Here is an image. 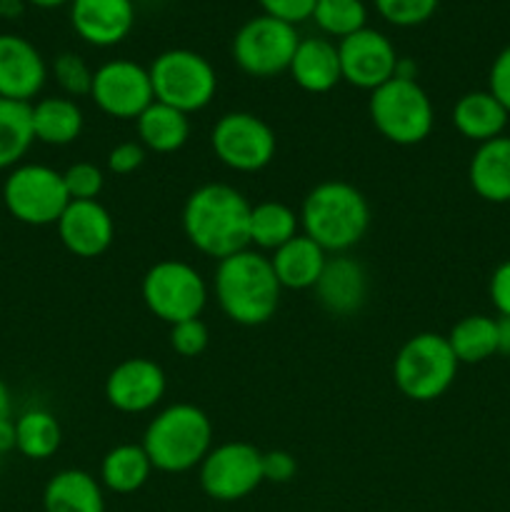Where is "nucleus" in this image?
Wrapping results in <instances>:
<instances>
[{
    "instance_id": "5701e85b",
    "label": "nucleus",
    "mask_w": 510,
    "mask_h": 512,
    "mask_svg": "<svg viewBox=\"0 0 510 512\" xmlns=\"http://www.w3.org/2000/svg\"><path fill=\"white\" fill-rule=\"evenodd\" d=\"M45 512H105L103 485L90 473L68 468L55 473L43 490Z\"/></svg>"
},
{
    "instance_id": "a18cd8bd",
    "label": "nucleus",
    "mask_w": 510,
    "mask_h": 512,
    "mask_svg": "<svg viewBox=\"0 0 510 512\" xmlns=\"http://www.w3.org/2000/svg\"><path fill=\"white\" fill-rule=\"evenodd\" d=\"M3 420H10V390L5 380L0 378V423Z\"/></svg>"
},
{
    "instance_id": "f8f14e48",
    "label": "nucleus",
    "mask_w": 510,
    "mask_h": 512,
    "mask_svg": "<svg viewBox=\"0 0 510 512\" xmlns=\"http://www.w3.org/2000/svg\"><path fill=\"white\" fill-rule=\"evenodd\" d=\"M200 488L208 498L218 503H235L265 483L263 453L250 443H223L210 448L203 463L198 465Z\"/></svg>"
},
{
    "instance_id": "4be33fe9",
    "label": "nucleus",
    "mask_w": 510,
    "mask_h": 512,
    "mask_svg": "<svg viewBox=\"0 0 510 512\" xmlns=\"http://www.w3.org/2000/svg\"><path fill=\"white\" fill-rule=\"evenodd\" d=\"M325 263H328V253L303 233H298L270 255V265H273L280 288L288 290L315 288Z\"/></svg>"
},
{
    "instance_id": "f257e3e1",
    "label": "nucleus",
    "mask_w": 510,
    "mask_h": 512,
    "mask_svg": "<svg viewBox=\"0 0 510 512\" xmlns=\"http://www.w3.org/2000/svg\"><path fill=\"white\" fill-rule=\"evenodd\" d=\"M250 210L253 205L233 185H200L185 200L183 233L208 258H230L250 245Z\"/></svg>"
},
{
    "instance_id": "c9c22d12",
    "label": "nucleus",
    "mask_w": 510,
    "mask_h": 512,
    "mask_svg": "<svg viewBox=\"0 0 510 512\" xmlns=\"http://www.w3.org/2000/svg\"><path fill=\"white\" fill-rule=\"evenodd\" d=\"M208 340V325L200 318H190L183 320V323L170 325V345H173V350L180 358H195V355H200L208 348Z\"/></svg>"
},
{
    "instance_id": "dca6fc26",
    "label": "nucleus",
    "mask_w": 510,
    "mask_h": 512,
    "mask_svg": "<svg viewBox=\"0 0 510 512\" xmlns=\"http://www.w3.org/2000/svg\"><path fill=\"white\" fill-rule=\"evenodd\" d=\"M48 63L28 38L0 33V98L33 103L45 88Z\"/></svg>"
},
{
    "instance_id": "f3484780",
    "label": "nucleus",
    "mask_w": 510,
    "mask_h": 512,
    "mask_svg": "<svg viewBox=\"0 0 510 512\" xmlns=\"http://www.w3.org/2000/svg\"><path fill=\"white\" fill-rule=\"evenodd\" d=\"M55 228L60 243L78 258H98L115 238L113 218L98 200H70Z\"/></svg>"
},
{
    "instance_id": "37998d69",
    "label": "nucleus",
    "mask_w": 510,
    "mask_h": 512,
    "mask_svg": "<svg viewBox=\"0 0 510 512\" xmlns=\"http://www.w3.org/2000/svg\"><path fill=\"white\" fill-rule=\"evenodd\" d=\"M498 355L510 358V318H498Z\"/></svg>"
},
{
    "instance_id": "bb28decb",
    "label": "nucleus",
    "mask_w": 510,
    "mask_h": 512,
    "mask_svg": "<svg viewBox=\"0 0 510 512\" xmlns=\"http://www.w3.org/2000/svg\"><path fill=\"white\" fill-rule=\"evenodd\" d=\"M153 463H150L148 453L143 445L125 443L118 448L108 450L100 463V483L118 495L138 493L145 483H148L150 473H153Z\"/></svg>"
},
{
    "instance_id": "1a4fd4ad",
    "label": "nucleus",
    "mask_w": 510,
    "mask_h": 512,
    "mask_svg": "<svg viewBox=\"0 0 510 512\" xmlns=\"http://www.w3.org/2000/svg\"><path fill=\"white\" fill-rule=\"evenodd\" d=\"M143 300L155 318L175 325L200 318L208 303V285L193 265L183 260H160L145 273Z\"/></svg>"
},
{
    "instance_id": "49530a36",
    "label": "nucleus",
    "mask_w": 510,
    "mask_h": 512,
    "mask_svg": "<svg viewBox=\"0 0 510 512\" xmlns=\"http://www.w3.org/2000/svg\"><path fill=\"white\" fill-rule=\"evenodd\" d=\"M25 3L35 5V8L53 10V8H63V5H70V0H25Z\"/></svg>"
},
{
    "instance_id": "423d86ee",
    "label": "nucleus",
    "mask_w": 510,
    "mask_h": 512,
    "mask_svg": "<svg viewBox=\"0 0 510 512\" xmlns=\"http://www.w3.org/2000/svg\"><path fill=\"white\" fill-rule=\"evenodd\" d=\"M368 113L375 130L395 145H418L435 123L433 103L418 80L390 78L370 93Z\"/></svg>"
},
{
    "instance_id": "ddd939ff",
    "label": "nucleus",
    "mask_w": 510,
    "mask_h": 512,
    "mask_svg": "<svg viewBox=\"0 0 510 512\" xmlns=\"http://www.w3.org/2000/svg\"><path fill=\"white\" fill-rule=\"evenodd\" d=\"M90 98L110 118L138 120V115L155 100L148 68L135 60H108L93 73Z\"/></svg>"
},
{
    "instance_id": "6ab92c4d",
    "label": "nucleus",
    "mask_w": 510,
    "mask_h": 512,
    "mask_svg": "<svg viewBox=\"0 0 510 512\" xmlns=\"http://www.w3.org/2000/svg\"><path fill=\"white\" fill-rule=\"evenodd\" d=\"M315 298L328 313L353 315L358 313L368 298V275L358 260L348 255H335L325 263L323 275L315 283Z\"/></svg>"
},
{
    "instance_id": "2f4dec72",
    "label": "nucleus",
    "mask_w": 510,
    "mask_h": 512,
    "mask_svg": "<svg viewBox=\"0 0 510 512\" xmlns=\"http://www.w3.org/2000/svg\"><path fill=\"white\" fill-rule=\"evenodd\" d=\"M310 20H315L323 35L343 40L368 28V8L363 0H318Z\"/></svg>"
},
{
    "instance_id": "6e6552de",
    "label": "nucleus",
    "mask_w": 510,
    "mask_h": 512,
    "mask_svg": "<svg viewBox=\"0 0 510 512\" xmlns=\"http://www.w3.org/2000/svg\"><path fill=\"white\" fill-rule=\"evenodd\" d=\"M3 203L18 223L43 228L58 223L68 208L70 195L65 190L63 173L50 165L20 163L5 175Z\"/></svg>"
},
{
    "instance_id": "c85d7f7f",
    "label": "nucleus",
    "mask_w": 510,
    "mask_h": 512,
    "mask_svg": "<svg viewBox=\"0 0 510 512\" xmlns=\"http://www.w3.org/2000/svg\"><path fill=\"white\" fill-rule=\"evenodd\" d=\"M35 143L30 103L0 98V170H13L23 163Z\"/></svg>"
},
{
    "instance_id": "39448f33",
    "label": "nucleus",
    "mask_w": 510,
    "mask_h": 512,
    "mask_svg": "<svg viewBox=\"0 0 510 512\" xmlns=\"http://www.w3.org/2000/svg\"><path fill=\"white\" fill-rule=\"evenodd\" d=\"M458 368L460 363L445 335L418 333L405 340L395 355L393 380L405 398L430 403L448 393Z\"/></svg>"
},
{
    "instance_id": "20e7f679",
    "label": "nucleus",
    "mask_w": 510,
    "mask_h": 512,
    "mask_svg": "<svg viewBox=\"0 0 510 512\" xmlns=\"http://www.w3.org/2000/svg\"><path fill=\"white\" fill-rule=\"evenodd\" d=\"M213 448V425L200 408L175 403L160 410L143 435V450L155 470L188 473L203 463Z\"/></svg>"
},
{
    "instance_id": "0eeeda50",
    "label": "nucleus",
    "mask_w": 510,
    "mask_h": 512,
    "mask_svg": "<svg viewBox=\"0 0 510 512\" xmlns=\"http://www.w3.org/2000/svg\"><path fill=\"white\" fill-rule=\"evenodd\" d=\"M148 73L155 100L185 115L208 108L218 90V75L210 60L188 48L160 53L150 63Z\"/></svg>"
},
{
    "instance_id": "a19ab883",
    "label": "nucleus",
    "mask_w": 510,
    "mask_h": 512,
    "mask_svg": "<svg viewBox=\"0 0 510 512\" xmlns=\"http://www.w3.org/2000/svg\"><path fill=\"white\" fill-rule=\"evenodd\" d=\"M490 300L500 318H510V260L500 263L490 275Z\"/></svg>"
},
{
    "instance_id": "72a5a7b5",
    "label": "nucleus",
    "mask_w": 510,
    "mask_h": 512,
    "mask_svg": "<svg viewBox=\"0 0 510 512\" xmlns=\"http://www.w3.org/2000/svg\"><path fill=\"white\" fill-rule=\"evenodd\" d=\"M373 5L385 23L395 28H415L433 18L440 0H373Z\"/></svg>"
},
{
    "instance_id": "393cba45",
    "label": "nucleus",
    "mask_w": 510,
    "mask_h": 512,
    "mask_svg": "<svg viewBox=\"0 0 510 512\" xmlns=\"http://www.w3.org/2000/svg\"><path fill=\"white\" fill-rule=\"evenodd\" d=\"M33 110V135L38 143L45 145H70L80 138L85 128L83 108L73 98L65 95H50L30 103Z\"/></svg>"
},
{
    "instance_id": "f03ea898",
    "label": "nucleus",
    "mask_w": 510,
    "mask_h": 512,
    "mask_svg": "<svg viewBox=\"0 0 510 512\" xmlns=\"http://www.w3.org/2000/svg\"><path fill=\"white\" fill-rule=\"evenodd\" d=\"M280 290L270 258L258 250L245 248L218 260L215 298L233 323L245 328L268 323L280 305Z\"/></svg>"
},
{
    "instance_id": "b1692460",
    "label": "nucleus",
    "mask_w": 510,
    "mask_h": 512,
    "mask_svg": "<svg viewBox=\"0 0 510 512\" xmlns=\"http://www.w3.org/2000/svg\"><path fill=\"white\" fill-rule=\"evenodd\" d=\"M510 113L488 93V90H473L460 95L453 105V125L463 138L473 143H488L505 133Z\"/></svg>"
},
{
    "instance_id": "4c0bfd02",
    "label": "nucleus",
    "mask_w": 510,
    "mask_h": 512,
    "mask_svg": "<svg viewBox=\"0 0 510 512\" xmlns=\"http://www.w3.org/2000/svg\"><path fill=\"white\" fill-rule=\"evenodd\" d=\"M488 93L510 113V45H505L490 65Z\"/></svg>"
},
{
    "instance_id": "a878e982",
    "label": "nucleus",
    "mask_w": 510,
    "mask_h": 512,
    "mask_svg": "<svg viewBox=\"0 0 510 512\" xmlns=\"http://www.w3.org/2000/svg\"><path fill=\"white\" fill-rule=\"evenodd\" d=\"M135 128H138V143L153 153H175L190 138L188 115L158 100H153L138 115Z\"/></svg>"
},
{
    "instance_id": "c03bdc74",
    "label": "nucleus",
    "mask_w": 510,
    "mask_h": 512,
    "mask_svg": "<svg viewBox=\"0 0 510 512\" xmlns=\"http://www.w3.org/2000/svg\"><path fill=\"white\" fill-rule=\"evenodd\" d=\"M25 0H0V18L13 20L18 15H23Z\"/></svg>"
},
{
    "instance_id": "473e14b6",
    "label": "nucleus",
    "mask_w": 510,
    "mask_h": 512,
    "mask_svg": "<svg viewBox=\"0 0 510 512\" xmlns=\"http://www.w3.org/2000/svg\"><path fill=\"white\" fill-rule=\"evenodd\" d=\"M93 73L90 65L80 58L78 53H60L53 60V78L65 93V98H90V88H93Z\"/></svg>"
},
{
    "instance_id": "7ed1b4c3",
    "label": "nucleus",
    "mask_w": 510,
    "mask_h": 512,
    "mask_svg": "<svg viewBox=\"0 0 510 512\" xmlns=\"http://www.w3.org/2000/svg\"><path fill=\"white\" fill-rule=\"evenodd\" d=\"M300 225L303 235L315 240L325 253L343 255L368 233L370 205L355 185L325 180L305 195Z\"/></svg>"
},
{
    "instance_id": "c756f323",
    "label": "nucleus",
    "mask_w": 510,
    "mask_h": 512,
    "mask_svg": "<svg viewBox=\"0 0 510 512\" xmlns=\"http://www.w3.org/2000/svg\"><path fill=\"white\" fill-rule=\"evenodd\" d=\"M458 363L475 365L498 355V320L488 315H465L448 335Z\"/></svg>"
},
{
    "instance_id": "412c9836",
    "label": "nucleus",
    "mask_w": 510,
    "mask_h": 512,
    "mask_svg": "<svg viewBox=\"0 0 510 512\" xmlns=\"http://www.w3.org/2000/svg\"><path fill=\"white\" fill-rule=\"evenodd\" d=\"M468 180L475 195L488 203H510V138L480 143L468 165Z\"/></svg>"
},
{
    "instance_id": "a211bd4d",
    "label": "nucleus",
    "mask_w": 510,
    "mask_h": 512,
    "mask_svg": "<svg viewBox=\"0 0 510 512\" xmlns=\"http://www.w3.org/2000/svg\"><path fill=\"white\" fill-rule=\"evenodd\" d=\"M70 25L83 43L113 48L135 25L133 0H70Z\"/></svg>"
},
{
    "instance_id": "9d476101",
    "label": "nucleus",
    "mask_w": 510,
    "mask_h": 512,
    "mask_svg": "<svg viewBox=\"0 0 510 512\" xmlns=\"http://www.w3.org/2000/svg\"><path fill=\"white\" fill-rule=\"evenodd\" d=\"M300 35L295 25L270 15L245 20L233 38V60L253 78H275L290 68Z\"/></svg>"
},
{
    "instance_id": "79ce46f5",
    "label": "nucleus",
    "mask_w": 510,
    "mask_h": 512,
    "mask_svg": "<svg viewBox=\"0 0 510 512\" xmlns=\"http://www.w3.org/2000/svg\"><path fill=\"white\" fill-rule=\"evenodd\" d=\"M15 450V420H3L0 423V453Z\"/></svg>"
},
{
    "instance_id": "ea45409f",
    "label": "nucleus",
    "mask_w": 510,
    "mask_h": 512,
    "mask_svg": "<svg viewBox=\"0 0 510 512\" xmlns=\"http://www.w3.org/2000/svg\"><path fill=\"white\" fill-rule=\"evenodd\" d=\"M298 473V463L285 450H273V453H263V478L268 483H290Z\"/></svg>"
},
{
    "instance_id": "2eb2a0df",
    "label": "nucleus",
    "mask_w": 510,
    "mask_h": 512,
    "mask_svg": "<svg viewBox=\"0 0 510 512\" xmlns=\"http://www.w3.org/2000/svg\"><path fill=\"white\" fill-rule=\"evenodd\" d=\"M168 380L163 368L148 358H128L110 370L105 398L115 410L128 415L148 413L163 400Z\"/></svg>"
},
{
    "instance_id": "58836bf2",
    "label": "nucleus",
    "mask_w": 510,
    "mask_h": 512,
    "mask_svg": "<svg viewBox=\"0 0 510 512\" xmlns=\"http://www.w3.org/2000/svg\"><path fill=\"white\" fill-rule=\"evenodd\" d=\"M145 163V148L135 140L118 143L108 153V170L115 175H130Z\"/></svg>"
},
{
    "instance_id": "7c9ffc66",
    "label": "nucleus",
    "mask_w": 510,
    "mask_h": 512,
    "mask_svg": "<svg viewBox=\"0 0 510 512\" xmlns=\"http://www.w3.org/2000/svg\"><path fill=\"white\" fill-rule=\"evenodd\" d=\"M63 430L48 410H25L15 418V450L28 460H48L58 453Z\"/></svg>"
},
{
    "instance_id": "aec40b11",
    "label": "nucleus",
    "mask_w": 510,
    "mask_h": 512,
    "mask_svg": "<svg viewBox=\"0 0 510 512\" xmlns=\"http://www.w3.org/2000/svg\"><path fill=\"white\" fill-rule=\"evenodd\" d=\"M288 73L305 93H330L343 80L338 45L330 38H315V35L300 38Z\"/></svg>"
},
{
    "instance_id": "e433bc0d",
    "label": "nucleus",
    "mask_w": 510,
    "mask_h": 512,
    "mask_svg": "<svg viewBox=\"0 0 510 512\" xmlns=\"http://www.w3.org/2000/svg\"><path fill=\"white\" fill-rule=\"evenodd\" d=\"M258 3L260 8H263V13L270 15V18L298 25L303 23V20H310L318 0H258Z\"/></svg>"
},
{
    "instance_id": "f704fd0d",
    "label": "nucleus",
    "mask_w": 510,
    "mask_h": 512,
    "mask_svg": "<svg viewBox=\"0 0 510 512\" xmlns=\"http://www.w3.org/2000/svg\"><path fill=\"white\" fill-rule=\"evenodd\" d=\"M63 183L70 200H98V195L103 193L105 175L98 165L83 160V163H73L65 170Z\"/></svg>"
},
{
    "instance_id": "4468645a",
    "label": "nucleus",
    "mask_w": 510,
    "mask_h": 512,
    "mask_svg": "<svg viewBox=\"0 0 510 512\" xmlns=\"http://www.w3.org/2000/svg\"><path fill=\"white\" fill-rule=\"evenodd\" d=\"M338 58L345 83L370 93L395 78L400 60L390 38L373 28H363L340 40Z\"/></svg>"
},
{
    "instance_id": "cd10ccee",
    "label": "nucleus",
    "mask_w": 510,
    "mask_h": 512,
    "mask_svg": "<svg viewBox=\"0 0 510 512\" xmlns=\"http://www.w3.org/2000/svg\"><path fill=\"white\" fill-rule=\"evenodd\" d=\"M300 215L278 200H263L250 210V245L275 253L298 235Z\"/></svg>"
},
{
    "instance_id": "9b49d317",
    "label": "nucleus",
    "mask_w": 510,
    "mask_h": 512,
    "mask_svg": "<svg viewBox=\"0 0 510 512\" xmlns=\"http://www.w3.org/2000/svg\"><path fill=\"white\" fill-rule=\"evenodd\" d=\"M213 153L225 168L238 173H258L275 158V133L263 118L233 110L215 120L210 130Z\"/></svg>"
}]
</instances>
